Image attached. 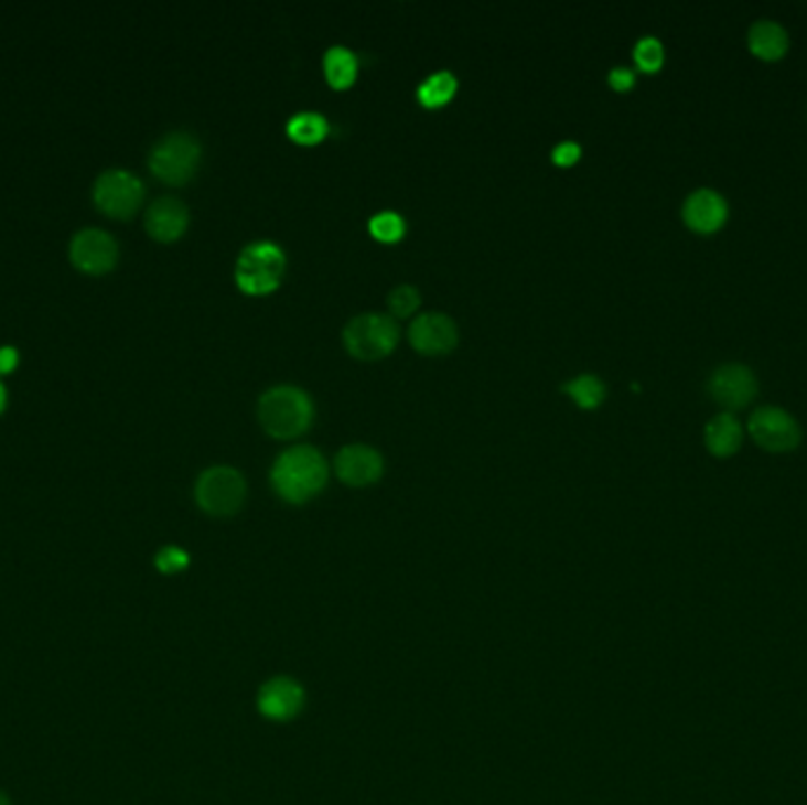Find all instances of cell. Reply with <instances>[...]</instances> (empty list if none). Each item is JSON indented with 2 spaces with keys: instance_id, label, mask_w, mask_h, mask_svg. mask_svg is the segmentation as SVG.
Wrapping results in <instances>:
<instances>
[{
  "instance_id": "6da1fadb",
  "label": "cell",
  "mask_w": 807,
  "mask_h": 805,
  "mask_svg": "<svg viewBox=\"0 0 807 805\" xmlns=\"http://www.w3.org/2000/svg\"><path fill=\"white\" fill-rule=\"evenodd\" d=\"M329 465L322 451L312 444H295L279 454L272 465V484L291 503H302L324 490Z\"/></svg>"
},
{
  "instance_id": "7a4b0ae2",
  "label": "cell",
  "mask_w": 807,
  "mask_h": 805,
  "mask_svg": "<svg viewBox=\"0 0 807 805\" xmlns=\"http://www.w3.org/2000/svg\"><path fill=\"white\" fill-rule=\"evenodd\" d=\"M258 416L275 438H295L310 428L314 405L312 397L295 385H275L260 397Z\"/></svg>"
},
{
  "instance_id": "3957f363",
  "label": "cell",
  "mask_w": 807,
  "mask_h": 805,
  "mask_svg": "<svg viewBox=\"0 0 807 805\" xmlns=\"http://www.w3.org/2000/svg\"><path fill=\"white\" fill-rule=\"evenodd\" d=\"M349 355L357 359H380L390 355L399 341V326L388 314L364 312L352 316L343 331Z\"/></svg>"
},
{
  "instance_id": "277c9868",
  "label": "cell",
  "mask_w": 807,
  "mask_h": 805,
  "mask_svg": "<svg viewBox=\"0 0 807 805\" xmlns=\"http://www.w3.org/2000/svg\"><path fill=\"white\" fill-rule=\"evenodd\" d=\"M286 270V254L275 242L248 244L237 260V283L248 293H267L279 287Z\"/></svg>"
},
{
  "instance_id": "5b68a950",
  "label": "cell",
  "mask_w": 807,
  "mask_h": 805,
  "mask_svg": "<svg viewBox=\"0 0 807 805\" xmlns=\"http://www.w3.org/2000/svg\"><path fill=\"white\" fill-rule=\"evenodd\" d=\"M201 159V144L194 136L184 130L168 132L163 140H159L149 154L151 173L161 178L168 184L187 182L194 173Z\"/></svg>"
},
{
  "instance_id": "8992f818",
  "label": "cell",
  "mask_w": 807,
  "mask_h": 805,
  "mask_svg": "<svg viewBox=\"0 0 807 805\" xmlns=\"http://www.w3.org/2000/svg\"><path fill=\"white\" fill-rule=\"evenodd\" d=\"M246 498V480L229 465H213L196 480V503L208 515H234Z\"/></svg>"
},
{
  "instance_id": "52a82bcc",
  "label": "cell",
  "mask_w": 807,
  "mask_h": 805,
  "mask_svg": "<svg viewBox=\"0 0 807 805\" xmlns=\"http://www.w3.org/2000/svg\"><path fill=\"white\" fill-rule=\"evenodd\" d=\"M749 432L758 447L782 454L800 444V426L796 418L779 407H761L749 418Z\"/></svg>"
},
{
  "instance_id": "ba28073f",
  "label": "cell",
  "mask_w": 807,
  "mask_h": 805,
  "mask_svg": "<svg viewBox=\"0 0 807 805\" xmlns=\"http://www.w3.org/2000/svg\"><path fill=\"white\" fill-rule=\"evenodd\" d=\"M93 196L99 211L114 217H128L140 208L144 187L140 178L128 171H107L97 178Z\"/></svg>"
},
{
  "instance_id": "9c48e42d",
  "label": "cell",
  "mask_w": 807,
  "mask_h": 805,
  "mask_svg": "<svg viewBox=\"0 0 807 805\" xmlns=\"http://www.w3.org/2000/svg\"><path fill=\"white\" fill-rule=\"evenodd\" d=\"M758 393V380L744 364H722L709 378V395L728 409H744Z\"/></svg>"
},
{
  "instance_id": "30bf717a",
  "label": "cell",
  "mask_w": 807,
  "mask_h": 805,
  "mask_svg": "<svg viewBox=\"0 0 807 805\" xmlns=\"http://www.w3.org/2000/svg\"><path fill=\"white\" fill-rule=\"evenodd\" d=\"M305 687L289 676H277L267 680L258 693V709L265 718L286 723L305 709Z\"/></svg>"
},
{
  "instance_id": "8fae6325",
  "label": "cell",
  "mask_w": 807,
  "mask_h": 805,
  "mask_svg": "<svg viewBox=\"0 0 807 805\" xmlns=\"http://www.w3.org/2000/svg\"><path fill=\"white\" fill-rule=\"evenodd\" d=\"M119 258V248L111 234L103 229H83L72 242V260L78 270L88 275L109 272Z\"/></svg>"
},
{
  "instance_id": "7c38bea8",
  "label": "cell",
  "mask_w": 807,
  "mask_h": 805,
  "mask_svg": "<svg viewBox=\"0 0 807 805\" xmlns=\"http://www.w3.org/2000/svg\"><path fill=\"white\" fill-rule=\"evenodd\" d=\"M409 339L426 355H444L459 341L456 322L444 312H423L411 322Z\"/></svg>"
},
{
  "instance_id": "4fadbf2b",
  "label": "cell",
  "mask_w": 807,
  "mask_h": 805,
  "mask_svg": "<svg viewBox=\"0 0 807 805\" xmlns=\"http://www.w3.org/2000/svg\"><path fill=\"white\" fill-rule=\"evenodd\" d=\"M335 473L352 486L372 484L383 473L380 451L368 444H347L335 457Z\"/></svg>"
},
{
  "instance_id": "5bb4252c",
  "label": "cell",
  "mask_w": 807,
  "mask_h": 805,
  "mask_svg": "<svg viewBox=\"0 0 807 805\" xmlns=\"http://www.w3.org/2000/svg\"><path fill=\"white\" fill-rule=\"evenodd\" d=\"M685 225L699 234H713L728 221V204L713 190H697L682 206Z\"/></svg>"
},
{
  "instance_id": "9a60e30c",
  "label": "cell",
  "mask_w": 807,
  "mask_h": 805,
  "mask_svg": "<svg viewBox=\"0 0 807 805\" xmlns=\"http://www.w3.org/2000/svg\"><path fill=\"white\" fill-rule=\"evenodd\" d=\"M147 232L159 242H175L190 225L187 206L175 196H161L147 211Z\"/></svg>"
},
{
  "instance_id": "2e32d148",
  "label": "cell",
  "mask_w": 807,
  "mask_h": 805,
  "mask_svg": "<svg viewBox=\"0 0 807 805\" xmlns=\"http://www.w3.org/2000/svg\"><path fill=\"white\" fill-rule=\"evenodd\" d=\"M749 50L763 62H777L788 50V33L782 24L761 20L749 29Z\"/></svg>"
},
{
  "instance_id": "e0dca14e",
  "label": "cell",
  "mask_w": 807,
  "mask_h": 805,
  "mask_svg": "<svg viewBox=\"0 0 807 805\" xmlns=\"http://www.w3.org/2000/svg\"><path fill=\"white\" fill-rule=\"evenodd\" d=\"M744 432L732 414H718L713 416L709 426H706V447L713 457L728 459L736 454V449L742 447Z\"/></svg>"
},
{
  "instance_id": "ac0fdd59",
  "label": "cell",
  "mask_w": 807,
  "mask_h": 805,
  "mask_svg": "<svg viewBox=\"0 0 807 805\" xmlns=\"http://www.w3.org/2000/svg\"><path fill=\"white\" fill-rule=\"evenodd\" d=\"M324 74L333 88H347L357 76V55L345 45H333L324 55Z\"/></svg>"
},
{
  "instance_id": "d6986e66",
  "label": "cell",
  "mask_w": 807,
  "mask_h": 805,
  "mask_svg": "<svg viewBox=\"0 0 807 805\" xmlns=\"http://www.w3.org/2000/svg\"><path fill=\"white\" fill-rule=\"evenodd\" d=\"M456 88H459L456 76H453L446 69H442V72L430 74L423 83H420V86H418V99L426 107H442V105H446L449 99L453 97Z\"/></svg>"
},
{
  "instance_id": "ffe728a7",
  "label": "cell",
  "mask_w": 807,
  "mask_h": 805,
  "mask_svg": "<svg viewBox=\"0 0 807 805\" xmlns=\"http://www.w3.org/2000/svg\"><path fill=\"white\" fill-rule=\"evenodd\" d=\"M289 136L302 144H312L322 140L329 132V121L319 111H300L286 126Z\"/></svg>"
},
{
  "instance_id": "44dd1931",
  "label": "cell",
  "mask_w": 807,
  "mask_h": 805,
  "mask_svg": "<svg viewBox=\"0 0 807 805\" xmlns=\"http://www.w3.org/2000/svg\"><path fill=\"white\" fill-rule=\"evenodd\" d=\"M562 390L574 397L577 405H581L583 409L598 407L600 401L604 399V395H607V390H604V383L593 374H581L577 378L567 380L562 385Z\"/></svg>"
},
{
  "instance_id": "7402d4cb",
  "label": "cell",
  "mask_w": 807,
  "mask_h": 805,
  "mask_svg": "<svg viewBox=\"0 0 807 805\" xmlns=\"http://www.w3.org/2000/svg\"><path fill=\"white\" fill-rule=\"evenodd\" d=\"M368 229H372L374 237L380 242H397L404 229H407V223H404V217L399 213L383 211L368 221Z\"/></svg>"
},
{
  "instance_id": "603a6c76",
  "label": "cell",
  "mask_w": 807,
  "mask_h": 805,
  "mask_svg": "<svg viewBox=\"0 0 807 805\" xmlns=\"http://www.w3.org/2000/svg\"><path fill=\"white\" fill-rule=\"evenodd\" d=\"M633 57L643 72L654 74V72H659L664 64V45L654 36H645L637 41V45L633 50Z\"/></svg>"
},
{
  "instance_id": "cb8c5ba5",
  "label": "cell",
  "mask_w": 807,
  "mask_h": 805,
  "mask_svg": "<svg viewBox=\"0 0 807 805\" xmlns=\"http://www.w3.org/2000/svg\"><path fill=\"white\" fill-rule=\"evenodd\" d=\"M154 565H157V569L161 575H168V577L180 575L190 567V552L177 548V546H165L157 552Z\"/></svg>"
},
{
  "instance_id": "d4e9b609",
  "label": "cell",
  "mask_w": 807,
  "mask_h": 805,
  "mask_svg": "<svg viewBox=\"0 0 807 805\" xmlns=\"http://www.w3.org/2000/svg\"><path fill=\"white\" fill-rule=\"evenodd\" d=\"M388 305H390V310L395 314L407 316V314H411L420 305V293H418L416 287H411V283H399L397 289L390 291Z\"/></svg>"
},
{
  "instance_id": "484cf974",
  "label": "cell",
  "mask_w": 807,
  "mask_h": 805,
  "mask_svg": "<svg viewBox=\"0 0 807 805\" xmlns=\"http://www.w3.org/2000/svg\"><path fill=\"white\" fill-rule=\"evenodd\" d=\"M579 157H581V144L574 140H564L552 149V161L560 165H571L574 161H579Z\"/></svg>"
},
{
  "instance_id": "4316f807",
  "label": "cell",
  "mask_w": 807,
  "mask_h": 805,
  "mask_svg": "<svg viewBox=\"0 0 807 805\" xmlns=\"http://www.w3.org/2000/svg\"><path fill=\"white\" fill-rule=\"evenodd\" d=\"M633 83H635V74L631 69H626V66H616V69L610 72V86L614 90L624 93V90L633 88Z\"/></svg>"
},
{
  "instance_id": "83f0119b",
  "label": "cell",
  "mask_w": 807,
  "mask_h": 805,
  "mask_svg": "<svg viewBox=\"0 0 807 805\" xmlns=\"http://www.w3.org/2000/svg\"><path fill=\"white\" fill-rule=\"evenodd\" d=\"M17 362H20V355L14 347H0V374H10Z\"/></svg>"
},
{
  "instance_id": "f1b7e54d",
  "label": "cell",
  "mask_w": 807,
  "mask_h": 805,
  "mask_svg": "<svg viewBox=\"0 0 807 805\" xmlns=\"http://www.w3.org/2000/svg\"><path fill=\"white\" fill-rule=\"evenodd\" d=\"M6 388H3V383H0V411H3L6 409Z\"/></svg>"
},
{
  "instance_id": "f546056e",
  "label": "cell",
  "mask_w": 807,
  "mask_h": 805,
  "mask_svg": "<svg viewBox=\"0 0 807 805\" xmlns=\"http://www.w3.org/2000/svg\"><path fill=\"white\" fill-rule=\"evenodd\" d=\"M0 805H10V798L3 792H0Z\"/></svg>"
}]
</instances>
